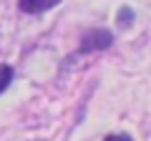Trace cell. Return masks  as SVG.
I'll list each match as a JSON object with an SVG mask.
<instances>
[{
  "instance_id": "1",
  "label": "cell",
  "mask_w": 151,
  "mask_h": 141,
  "mask_svg": "<svg viewBox=\"0 0 151 141\" xmlns=\"http://www.w3.org/2000/svg\"><path fill=\"white\" fill-rule=\"evenodd\" d=\"M113 45V33L106 28H91L81 35L78 43V53H96V50H106Z\"/></svg>"
},
{
  "instance_id": "2",
  "label": "cell",
  "mask_w": 151,
  "mask_h": 141,
  "mask_svg": "<svg viewBox=\"0 0 151 141\" xmlns=\"http://www.w3.org/2000/svg\"><path fill=\"white\" fill-rule=\"evenodd\" d=\"M55 5H60V0H18L20 13H28V15H40V13H48V10H53Z\"/></svg>"
},
{
  "instance_id": "3",
  "label": "cell",
  "mask_w": 151,
  "mask_h": 141,
  "mask_svg": "<svg viewBox=\"0 0 151 141\" xmlns=\"http://www.w3.org/2000/svg\"><path fill=\"white\" fill-rule=\"evenodd\" d=\"M13 78H15V70H13L10 63H0V93H5L10 88Z\"/></svg>"
},
{
  "instance_id": "4",
  "label": "cell",
  "mask_w": 151,
  "mask_h": 141,
  "mask_svg": "<svg viewBox=\"0 0 151 141\" xmlns=\"http://www.w3.org/2000/svg\"><path fill=\"white\" fill-rule=\"evenodd\" d=\"M134 10H131V8L129 5H124V8H121V10H119V15H116V25H121V28H129L131 25V23H134Z\"/></svg>"
},
{
  "instance_id": "5",
  "label": "cell",
  "mask_w": 151,
  "mask_h": 141,
  "mask_svg": "<svg viewBox=\"0 0 151 141\" xmlns=\"http://www.w3.org/2000/svg\"><path fill=\"white\" fill-rule=\"evenodd\" d=\"M103 141H134V139H131L129 134H108Z\"/></svg>"
}]
</instances>
